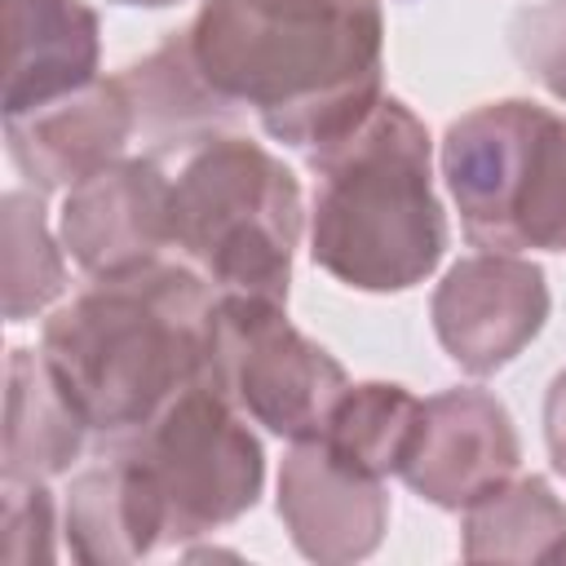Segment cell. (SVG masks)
<instances>
[{"label":"cell","instance_id":"obj_1","mask_svg":"<svg viewBox=\"0 0 566 566\" xmlns=\"http://www.w3.org/2000/svg\"><path fill=\"white\" fill-rule=\"evenodd\" d=\"M186 44L208 88L283 146L323 150L380 102V0H203Z\"/></svg>","mask_w":566,"mask_h":566},{"label":"cell","instance_id":"obj_2","mask_svg":"<svg viewBox=\"0 0 566 566\" xmlns=\"http://www.w3.org/2000/svg\"><path fill=\"white\" fill-rule=\"evenodd\" d=\"M212 323L217 287L186 261H159L124 279H93L49 314L40 349L102 447H119L177 394L208 380Z\"/></svg>","mask_w":566,"mask_h":566},{"label":"cell","instance_id":"obj_3","mask_svg":"<svg viewBox=\"0 0 566 566\" xmlns=\"http://www.w3.org/2000/svg\"><path fill=\"white\" fill-rule=\"evenodd\" d=\"M310 256L358 292H407L447 252V212L433 190L429 128L398 97H380L345 137L310 150Z\"/></svg>","mask_w":566,"mask_h":566},{"label":"cell","instance_id":"obj_4","mask_svg":"<svg viewBox=\"0 0 566 566\" xmlns=\"http://www.w3.org/2000/svg\"><path fill=\"white\" fill-rule=\"evenodd\" d=\"M172 181V252L217 296L287 305L292 256L305 234L301 181L261 142L203 133L159 150Z\"/></svg>","mask_w":566,"mask_h":566},{"label":"cell","instance_id":"obj_5","mask_svg":"<svg viewBox=\"0 0 566 566\" xmlns=\"http://www.w3.org/2000/svg\"><path fill=\"white\" fill-rule=\"evenodd\" d=\"M442 177L482 252H566V115L526 97L473 106L442 137Z\"/></svg>","mask_w":566,"mask_h":566},{"label":"cell","instance_id":"obj_6","mask_svg":"<svg viewBox=\"0 0 566 566\" xmlns=\"http://www.w3.org/2000/svg\"><path fill=\"white\" fill-rule=\"evenodd\" d=\"M119 447L133 455L159 504L168 548L239 522L265 482L261 438L208 380L177 394L137 438Z\"/></svg>","mask_w":566,"mask_h":566},{"label":"cell","instance_id":"obj_7","mask_svg":"<svg viewBox=\"0 0 566 566\" xmlns=\"http://www.w3.org/2000/svg\"><path fill=\"white\" fill-rule=\"evenodd\" d=\"M208 385L287 442L314 438L349 389L345 367L287 323V305L261 296H217Z\"/></svg>","mask_w":566,"mask_h":566},{"label":"cell","instance_id":"obj_8","mask_svg":"<svg viewBox=\"0 0 566 566\" xmlns=\"http://www.w3.org/2000/svg\"><path fill=\"white\" fill-rule=\"evenodd\" d=\"M433 336L469 376L509 367L548 323V279L522 252L455 261L429 301Z\"/></svg>","mask_w":566,"mask_h":566},{"label":"cell","instance_id":"obj_9","mask_svg":"<svg viewBox=\"0 0 566 566\" xmlns=\"http://www.w3.org/2000/svg\"><path fill=\"white\" fill-rule=\"evenodd\" d=\"M62 248L88 279H124L172 252V181L164 155H124L66 190Z\"/></svg>","mask_w":566,"mask_h":566},{"label":"cell","instance_id":"obj_10","mask_svg":"<svg viewBox=\"0 0 566 566\" xmlns=\"http://www.w3.org/2000/svg\"><path fill=\"white\" fill-rule=\"evenodd\" d=\"M522 442L509 407L478 385L442 389L424 398L416 442L402 464V482L451 513H464L509 478H517Z\"/></svg>","mask_w":566,"mask_h":566},{"label":"cell","instance_id":"obj_11","mask_svg":"<svg viewBox=\"0 0 566 566\" xmlns=\"http://www.w3.org/2000/svg\"><path fill=\"white\" fill-rule=\"evenodd\" d=\"M279 517L301 557L318 566L363 562L389 531L385 478L349 464L318 433L296 438L279 469Z\"/></svg>","mask_w":566,"mask_h":566},{"label":"cell","instance_id":"obj_12","mask_svg":"<svg viewBox=\"0 0 566 566\" xmlns=\"http://www.w3.org/2000/svg\"><path fill=\"white\" fill-rule=\"evenodd\" d=\"M137 133V111L115 80H88L44 106L4 115V146L13 168L35 190H71L106 164L124 159L128 137Z\"/></svg>","mask_w":566,"mask_h":566},{"label":"cell","instance_id":"obj_13","mask_svg":"<svg viewBox=\"0 0 566 566\" xmlns=\"http://www.w3.org/2000/svg\"><path fill=\"white\" fill-rule=\"evenodd\" d=\"M97 13L84 0H4V115L97 80Z\"/></svg>","mask_w":566,"mask_h":566},{"label":"cell","instance_id":"obj_14","mask_svg":"<svg viewBox=\"0 0 566 566\" xmlns=\"http://www.w3.org/2000/svg\"><path fill=\"white\" fill-rule=\"evenodd\" d=\"M66 544L71 557L88 566L142 562L168 548L159 504L124 447H102V460L71 478Z\"/></svg>","mask_w":566,"mask_h":566},{"label":"cell","instance_id":"obj_15","mask_svg":"<svg viewBox=\"0 0 566 566\" xmlns=\"http://www.w3.org/2000/svg\"><path fill=\"white\" fill-rule=\"evenodd\" d=\"M88 420L71 402L66 385L49 367L44 349H9L4 367V433H0V460L4 478L18 482H49L66 473L84 442Z\"/></svg>","mask_w":566,"mask_h":566},{"label":"cell","instance_id":"obj_16","mask_svg":"<svg viewBox=\"0 0 566 566\" xmlns=\"http://www.w3.org/2000/svg\"><path fill=\"white\" fill-rule=\"evenodd\" d=\"M119 84L137 111V128L159 137L164 146H181L190 137L217 133L234 115V106H226L199 75L186 31H172L155 53L124 66Z\"/></svg>","mask_w":566,"mask_h":566},{"label":"cell","instance_id":"obj_17","mask_svg":"<svg viewBox=\"0 0 566 566\" xmlns=\"http://www.w3.org/2000/svg\"><path fill=\"white\" fill-rule=\"evenodd\" d=\"M566 544V504L544 478H509L464 509L460 553L469 562H557Z\"/></svg>","mask_w":566,"mask_h":566},{"label":"cell","instance_id":"obj_18","mask_svg":"<svg viewBox=\"0 0 566 566\" xmlns=\"http://www.w3.org/2000/svg\"><path fill=\"white\" fill-rule=\"evenodd\" d=\"M420 411H424V398H416L402 385H389V380L349 385L332 402L318 438L349 464L376 478H389V473H402L407 464V451L420 429Z\"/></svg>","mask_w":566,"mask_h":566},{"label":"cell","instance_id":"obj_19","mask_svg":"<svg viewBox=\"0 0 566 566\" xmlns=\"http://www.w3.org/2000/svg\"><path fill=\"white\" fill-rule=\"evenodd\" d=\"M66 287L62 248L44 221L40 190L4 195V318L27 323L49 310Z\"/></svg>","mask_w":566,"mask_h":566},{"label":"cell","instance_id":"obj_20","mask_svg":"<svg viewBox=\"0 0 566 566\" xmlns=\"http://www.w3.org/2000/svg\"><path fill=\"white\" fill-rule=\"evenodd\" d=\"M509 44L517 66L566 102V0H539L513 13Z\"/></svg>","mask_w":566,"mask_h":566},{"label":"cell","instance_id":"obj_21","mask_svg":"<svg viewBox=\"0 0 566 566\" xmlns=\"http://www.w3.org/2000/svg\"><path fill=\"white\" fill-rule=\"evenodd\" d=\"M0 557L13 566L53 562V495L44 482H18L4 478L0 495Z\"/></svg>","mask_w":566,"mask_h":566},{"label":"cell","instance_id":"obj_22","mask_svg":"<svg viewBox=\"0 0 566 566\" xmlns=\"http://www.w3.org/2000/svg\"><path fill=\"white\" fill-rule=\"evenodd\" d=\"M544 442H548L553 469L566 478V371L553 376L548 398H544Z\"/></svg>","mask_w":566,"mask_h":566}]
</instances>
